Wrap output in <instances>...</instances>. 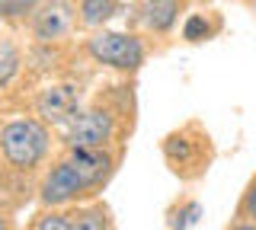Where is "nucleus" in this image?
Wrapping results in <instances>:
<instances>
[{
	"instance_id": "obj_5",
	"label": "nucleus",
	"mask_w": 256,
	"mask_h": 230,
	"mask_svg": "<svg viewBox=\"0 0 256 230\" xmlns=\"http://www.w3.org/2000/svg\"><path fill=\"white\" fill-rule=\"evenodd\" d=\"M70 26H74V6H70V0H48L42 10L36 13V22H32V29H36V35L42 42L61 38Z\"/></svg>"
},
{
	"instance_id": "obj_11",
	"label": "nucleus",
	"mask_w": 256,
	"mask_h": 230,
	"mask_svg": "<svg viewBox=\"0 0 256 230\" xmlns=\"http://www.w3.org/2000/svg\"><path fill=\"white\" fill-rule=\"evenodd\" d=\"M20 70V54H16L13 45L0 42V86H6Z\"/></svg>"
},
{
	"instance_id": "obj_16",
	"label": "nucleus",
	"mask_w": 256,
	"mask_h": 230,
	"mask_svg": "<svg viewBox=\"0 0 256 230\" xmlns=\"http://www.w3.org/2000/svg\"><path fill=\"white\" fill-rule=\"evenodd\" d=\"M246 211H250L253 218H256V186L250 189V195H246Z\"/></svg>"
},
{
	"instance_id": "obj_13",
	"label": "nucleus",
	"mask_w": 256,
	"mask_h": 230,
	"mask_svg": "<svg viewBox=\"0 0 256 230\" xmlns=\"http://www.w3.org/2000/svg\"><path fill=\"white\" fill-rule=\"evenodd\" d=\"M38 230H74V227H70V221L61 218V214H48V218H42Z\"/></svg>"
},
{
	"instance_id": "obj_4",
	"label": "nucleus",
	"mask_w": 256,
	"mask_h": 230,
	"mask_svg": "<svg viewBox=\"0 0 256 230\" xmlns=\"http://www.w3.org/2000/svg\"><path fill=\"white\" fill-rule=\"evenodd\" d=\"M116 131V122L106 109H90V112H80L74 118L68 131V144L70 150L74 147H106V141L112 138Z\"/></svg>"
},
{
	"instance_id": "obj_6",
	"label": "nucleus",
	"mask_w": 256,
	"mask_h": 230,
	"mask_svg": "<svg viewBox=\"0 0 256 230\" xmlns=\"http://www.w3.org/2000/svg\"><path fill=\"white\" fill-rule=\"evenodd\" d=\"M86 189V182H84V176L74 170V163H58L52 173L45 176V182H42V198L48 205H61V202H70L77 192H84Z\"/></svg>"
},
{
	"instance_id": "obj_9",
	"label": "nucleus",
	"mask_w": 256,
	"mask_h": 230,
	"mask_svg": "<svg viewBox=\"0 0 256 230\" xmlns=\"http://www.w3.org/2000/svg\"><path fill=\"white\" fill-rule=\"evenodd\" d=\"M116 10H118V0H84V3H80V13H84L86 26H100V22H106Z\"/></svg>"
},
{
	"instance_id": "obj_10",
	"label": "nucleus",
	"mask_w": 256,
	"mask_h": 230,
	"mask_svg": "<svg viewBox=\"0 0 256 230\" xmlns=\"http://www.w3.org/2000/svg\"><path fill=\"white\" fill-rule=\"evenodd\" d=\"M70 227L74 230H109L106 211L102 208H84V211L70 214Z\"/></svg>"
},
{
	"instance_id": "obj_8",
	"label": "nucleus",
	"mask_w": 256,
	"mask_h": 230,
	"mask_svg": "<svg viewBox=\"0 0 256 230\" xmlns=\"http://www.w3.org/2000/svg\"><path fill=\"white\" fill-rule=\"evenodd\" d=\"M176 13H180L176 0H141V19H144V26L154 29V32L170 29Z\"/></svg>"
},
{
	"instance_id": "obj_19",
	"label": "nucleus",
	"mask_w": 256,
	"mask_h": 230,
	"mask_svg": "<svg viewBox=\"0 0 256 230\" xmlns=\"http://www.w3.org/2000/svg\"><path fill=\"white\" fill-rule=\"evenodd\" d=\"M253 6H256V0H253Z\"/></svg>"
},
{
	"instance_id": "obj_14",
	"label": "nucleus",
	"mask_w": 256,
	"mask_h": 230,
	"mask_svg": "<svg viewBox=\"0 0 256 230\" xmlns=\"http://www.w3.org/2000/svg\"><path fill=\"white\" fill-rule=\"evenodd\" d=\"M205 32H208V26H205V19L202 16H192L189 22H186V38H205Z\"/></svg>"
},
{
	"instance_id": "obj_2",
	"label": "nucleus",
	"mask_w": 256,
	"mask_h": 230,
	"mask_svg": "<svg viewBox=\"0 0 256 230\" xmlns=\"http://www.w3.org/2000/svg\"><path fill=\"white\" fill-rule=\"evenodd\" d=\"M86 48H90V54L100 64L118 67V70H134L144 61L141 42L134 35H125V32H96Z\"/></svg>"
},
{
	"instance_id": "obj_17",
	"label": "nucleus",
	"mask_w": 256,
	"mask_h": 230,
	"mask_svg": "<svg viewBox=\"0 0 256 230\" xmlns=\"http://www.w3.org/2000/svg\"><path fill=\"white\" fill-rule=\"evenodd\" d=\"M234 230H256L253 224H240V227H234Z\"/></svg>"
},
{
	"instance_id": "obj_7",
	"label": "nucleus",
	"mask_w": 256,
	"mask_h": 230,
	"mask_svg": "<svg viewBox=\"0 0 256 230\" xmlns=\"http://www.w3.org/2000/svg\"><path fill=\"white\" fill-rule=\"evenodd\" d=\"M70 163H74V170L84 176L86 186H96L102 176L109 173V154L102 147H74L70 150Z\"/></svg>"
},
{
	"instance_id": "obj_15",
	"label": "nucleus",
	"mask_w": 256,
	"mask_h": 230,
	"mask_svg": "<svg viewBox=\"0 0 256 230\" xmlns=\"http://www.w3.org/2000/svg\"><path fill=\"white\" fill-rule=\"evenodd\" d=\"M196 221H198V205H189V208L186 211H182V221H176V224L173 227H189V224H196Z\"/></svg>"
},
{
	"instance_id": "obj_3",
	"label": "nucleus",
	"mask_w": 256,
	"mask_h": 230,
	"mask_svg": "<svg viewBox=\"0 0 256 230\" xmlns=\"http://www.w3.org/2000/svg\"><path fill=\"white\" fill-rule=\"evenodd\" d=\"M36 109L48 125H68L80 115V90L70 83L48 86V90H42V96L36 99Z\"/></svg>"
},
{
	"instance_id": "obj_18",
	"label": "nucleus",
	"mask_w": 256,
	"mask_h": 230,
	"mask_svg": "<svg viewBox=\"0 0 256 230\" xmlns=\"http://www.w3.org/2000/svg\"><path fill=\"white\" fill-rule=\"evenodd\" d=\"M0 230H4V224H0Z\"/></svg>"
},
{
	"instance_id": "obj_12",
	"label": "nucleus",
	"mask_w": 256,
	"mask_h": 230,
	"mask_svg": "<svg viewBox=\"0 0 256 230\" xmlns=\"http://www.w3.org/2000/svg\"><path fill=\"white\" fill-rule=\"evenodd\" d=\"M38 0H0V16H22V13L36 10Z\"/></svg>"
},
{
	"instance_id": "obj_1",
	"label": "nucleus",
	"mask_w": 256,
	"mask_h": 230,
	"mask_svg": "<svg viewBox=\"0 0 256 230\" xmlns=\"http://www.w3.org/2000/svg\"><path fill=\"white\" fill-rule=\"evenodd\" d=\"M0 144H4L6 160L20 170H29L45 157L48 150V131L32 118H20V122H10L0 134Z\"/></svg>"
}]
</instances>
